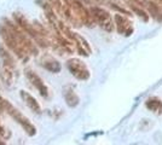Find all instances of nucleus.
Listing matches in <instances>:
<instances>
[{
  "mask_svg": "<svg viewBox=\"0 0 162 145\" xmlns=\"http://www.w3.org/2000/svg\"><path fill=\"white\" fill-rule=\"evenodd\" d=\"M0 36L4 40L5 45L19 58L21 61L27 62L29 59V52L21 45L18 39L13 35V33L5 25V24H0Z\"/></svg>",
  "mask_w": 162,
  "mask_h": 145,
  "instance_id": "1",
  "label": "nucleus"
},
{
  "mask_svg": "<svg viewBox=\"0 0 162 145\" xmlns=\"http://www.w3.org/2000/svg\"><path fill=\"white\" fill-rule=\"evenodd\" d=\"M90 12H91L94 22L97 24H99V27L102 29H104L105 32H109V33H111L114 30L115 22H113V18L107 10L98 7V6H93V7H91Z\"/></svg>",
  "mask_w": 162,
  "mask_h": 145,
  "instance_id": "2",
  "label": "nucleus"
},
{
  "mask_svg": "<svg viewBox=\"0 0 162 145\" xmlns=\"http://www.w3.org/2000/svg\"><path fill=\"white\" fill-rule=\"evenodd\" d=\"M5 112H7L11 117L25 131V133L28 134V135H30V137H33V135H35L37 134V128H35V126L33 125V123H30V121L25 117L24 115H22L16 108H13L9 102H7V104H6V110H5Z\"/></svg>",
  "mask_w": 162,
  "mask_h": 145,
  "instance_id": "3",
  "label": "nucleus"
},
{
  "mask_svg": "<svg viewBox=\"0 0 162 145\" xmlns=\"http://www.w3.org/2000/svg\"><path fill=\"white\" fill-rule=\"evenodd\" d=\"M68 69L69 71L73 74V76H75L78 80H81V81H85V80H88L90 79V71L86 67V64L78 59V58H73V59H69L68 63Z\"/></svg>",
  "mask_w": 162,
  "mask_h": 145,
  "instance_id": "4",
  "label": "nucleus"
},
{
  "mask_svg": "<svg viewBox=\"0 0 162 145\" xmlns=\"http://www.w3.org/2000/svg\"><path fill=\"white\" fill-rule=\"evenodd\" d=\"M25 76L28 79V81L33 85L35 88L38 90V92L40 93V96H43L44 98H47L49 97V90H47V86L44 83L43 79L34 71L31 70H27L25 71Z\"/></svg>",
  "mask_w": 162,
  "mask_h": 145,
  "instance_id": "5",
  "label": "nucleus"
},
{
  "mask_svg": "<svg viewBox=\"0 0 162 145\" xmlns=\"http://www.w3.org/2000/svg\"><path fill=\"white\" fill-rule=\"evenodd\" d=\"M114 21H115V25H116V28H117V32H119L120 34H123V35H126V36H128V35L132 34V32H133L132 22L129 21L127 17H125V16L117 13V15H115Z\"/></svg>",
  "mask_w": 162,
  "mask_h": 145,
  "instance_id": "6",
  "label": "nucleus"
},
{
  "mask_svg": "<svg viewBox=\"0 0 162 145\" xmlns=\"http://www.w3.org/2000/svg\"><path fill=\"white\" fill-rule=\"evenodd\" d=\"M19 96H21V98L23 99V102L25 103V105L33 111V112H35V114H40L41 112V109H40V105H39V103L37 102V99L33 97V96H30L28 92H25V91H21L19 92Z\"/></svg>",
  "mask_w": 162,
  "mask_h": 145,
  "instance_id": "7",
  "label": "nucleus"
},
{
  "mask_svg": "<svg viewBox=\"0 0 162 145\" xmlns=\"http://www.w3.org/2000/svg\"><path fill=\"white\" fill-rule=\"evenodd\" d=\"M74 38L76 42V50L79 51V53L82 56H88L91 53V46L88 45V42L76 33H74Z\"/></svg>",
  "mask_w": 162,
  "mask_h": 145,
  "instance_id": "8",
  "label": "nucleus"
},
{
  "mask_svg": "<svg viewBox=\"0 0 162 145\" xmlns=\"http://www.w3.org/2000/svg\"><path fill=\"white\" fill-rule=\"evenodd\" d=\"M0 58H1V61H3V67H6V68H10V69L15 70L16 64H15V62L12 59L11 54L6 50H4L1 46H0Z\"/></svg>",
  "mask_w": 162,
  "mask_h": 145,
  "instance_id": "9",
  "label": "nucleus"
},
{
  "mask_svg": "<svg viewBox=\"0 0 162 145\" xmlns=\"http://www.w3.org/2000/svg\"><path fill=\"white\" fill-rule=\"evenodd\" d=\"M64 98H66L67 105L70 106V108H75V106L79 104V102H80L78 94H76L73 90H67L66 93H64Z\"/></svg>",
  "mask_w": 162,
  "mask_h": 145,
  "instance_id": "10",
  "label": "nucleus"
},
{
  "mask_svg": "<svg viewBox=\"0 0 162 145\" xmlns=\"http://www.w3.org/2000/svg\"><path fill=\"white\" fill-rule=\"evenodd\" d=\"M41 65H43L46 70H49V71H51V73H59V71H60V64H59L56 59H47V61L43 62Z\"/></svg>",
  "mask_w": 162,
  "mask_h": 145,
  "instance_id": "11",
  "label": "nucleus"
},
{
  "mask_svg": "<svg viewBox=\"0 0 162 145\" xmlns=\"http://www.w3.org/2000/svg\"><path fill=\"white\" fill-rule=\"evenodd\" d=\"M146 108L156 114H161L162 112V102L157 100V99H149L146 102Z\"/></svg>",
  "mask_w": 162,
  "mask_h": 145,
  "instance_id": "12",
  "label": "nucleus"
},
{
  "mask_svg": "<svg viewBox=\"0 0 162 145\" xmlns=\"http://www.w3.org/2000/svg\"><path fill=\"white\" fill-rule=\"evenodd\" d=\"M0 135H1L4 139H7V138L10 137V133L7 132V129H6L1 123H0Z\"/></svg>",
  "mask_w": 162,
  "mask_h": 145,
  "instance_id": "13",
  "label": "nucleus"
},
{
  "mask_svg": "<svg viewBox=\"0 0 162 145\" xmlns=\"http://www.w3.org/2000/svg\"><path fill=\"white\" fill-rule=\"evenodd\" d=\"M6 104H7V100L0 97V111H5L6 110Z\"/></svg>",
  "mask_w": 162,
  "mask_h": 145,
  "instance_id": "14",
  "label": "nucleus"
},
{
  "mask_svg": "<svg viewBox=\"0 0 162 145\" xmlns=\"http://www.w3.org/2000/svg\"><path fill=\"white\" fill-rule=\"evenodd\" d=\"M86 1H93V3H102L103 0H86Z\"/></svg>",
  "mask_w": 162,
  "mask_h": 145,
  "instance_id": "15",
  "label": "nucleus"
}]
</instances>
